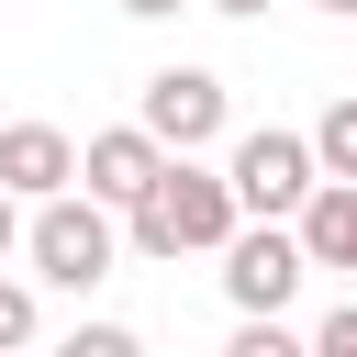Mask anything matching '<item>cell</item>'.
I'll use <instances>...</instances> for the list:
<instances>
[{"mask_svg": "<svg viewBox=\"0 0 357 357\" xmlns=\"http://www.w3.org/2000/svg\"><path fill=\"white\" fill-rule=\"evenodd\" d=\"M223 234H234V190L201 156H167L145 178V201L123 212V245L134 257H223Z\"/></svg>", "mask_w": 357, "mask_h": 357, "instance_id": "cell-1", "label": "cell"}, {"mask_svg": "<svg viewBox=\"0 0 357 357\" xmlns=\"http://www.w3.org/2000/svg\"><path fill=\"white\" fill-rule=\"evenodd\" d=\"M22 257H33L45 290H100V279L123 268V223H112L89 190H56V201L22 212Z\"/></svg>", "mask_w": 357, "mask_h": 357, "instance_id": "cell-2", "label": "cell"}, {"mask_svg": "<svg viewBox=\"0 0 357 357\" xmlns=\"http://www.w3.org/2000/svg\"><path fill=\"white\" fill-rule=\"evenodd\" d=\"M223 190H234V223H290L324 178H312V145H301L290 123H257V134H234Z\"/></svg>", "mask_w": 357, "mask_h": 357, "instance_id": "cell-3", "label": "cell"}, {"mask_svg": "<svg viewBox=\"0 0 357 357\" xmlns=\"http://www.w3.org/2000/svg\"><path fill=\"white\" fill-rule=\"evenodd\" d=\"M301 279H312V268H301L290 223H234V234H223V301H234V324H279Z\"/></svg>", "mask_w": 357, "mask_h": 357, "instance_id": "cell-4", "label": "cell"}, {"mask_svg": "<svg viewBox=\"0 0 357 357\" xmlns=\"http://www.w3.org/2000/svg\"><path fill=\"white\" fill-rule=\"evenodd\" d=\"M134 123L156 134V156H201V145L234 123V100H223V78H212V67H156Z\"/></svg>", "mask_w": 357, "mask_h": 357, "instance_id": "cell-5", "label": "cell"}, {"mask_svg": "<svg viewBox=\"0 0 357 357\" xmlns=\"http://www.w3.org/2000/svg\"><path fill=\"white\" fill-rule=\"evenodd\" d=\"M156 167H167V156H156V134H145V123H100V134L78 145V190H89L100 212H134Z\"/></svg>", "mask_w": 357, "mask_h": 357, "instance_id": "cell-6", "label": "cell"}, {"mask_svg": "<svg viewBox=\"0 0 357 357\" xmlns=\"http://www.w3.org/2000/svg\"><path fill=\"white\" fill-rule=\"evenodd\" d=\"M0 190L33 212L56 190H78V134L67 123H0Z\"/></svg>", "mask_w": 357, "mask_h": 357, "instance_id": "cell-7", "label": "cell"}, {"mask_svg": "<svg viewBox=\"0 0 357 357\" xmlns=\"http://www.w3.org/2000/svg\"><path fill=\"white\" fill-rule=\"evenodd\" d=\"M290 245H301V268H346V279H357V190L324 178V190L290 212Z\"/></svg>", "mask_w": 357, "mask_h": 357, "instance_id": "cell-8", "label": "cell"}, {"mask_svg": "<svg viewBox=\"0 0 357 357\" xmlns=\"http://www.w3.org/2000/svg\"><path fill=\"white\" fill-rule=\"evenodd\" d=\"M301 145H312V178H346V190H357V89L324 100V123H312Z\"/></svg>", "mask_w": 357, "mask_h": 357, "instance_id": "cell-9", "label": "cell"}, {"mask_svg": "<svg viewBox=\"0 0 357 357\" xmlns=\"http://www.w3.org/2000/svg\"><path fill=\"white\" fill-rule=\"evenodd\" d=\"M33 324H45V312H33V290H22V279H0V357H33Z\"/></svg>", "mask_w": 357, "mask_h": 357, "instance_id": "cell-10", "label": "cell"}, {"mask_svg": "<svg viewBox=\"0 0 357 357\" xmlns=\"http://www.w3.org/2000/svg\"><path fill=\"white\" fill-rule=\"evenodd\" d=\"M56 357H145V335H134V324H78Z\"/></svg>", "mask_w": 357, "mask_h": 357, "instance_id": "cell-11", "label": "cell"}, {"mask_svg": "<svg viewBox=\"0 0 357 357\" xmlns=\"http://www.w3.org/2000/svg\"><path fill=\"white\" fill-rule=\"evenodd\" d=\"M301 357H357V301H335V312L301 335Z\"/></svg>", "mask_w": 357, "mask_h": 357, "instance_id": "cell-12", "label": "cell"}, {"mask_svg": "<svg viewBox=\"0 0 357 357\" xmlns=\"http://www.w3.org/2000/svg\"><path fill=\"white\" fill-rule=\"evenodd\" d=\"M223 357H301V335H290V324H234Z\"/></svg>", "mask_w": 357, "mask_h": 357, "instance_id": "cell-13", "label": "cell"}, {"mask_svg": "<svg viewBox=\"0 0 357 357\" xmlns=\"http://www.w3.org/2000/svg\"><path fill=\"white\" fill-rule=\"evenodd\" d=\"M112 11H134V22H167V11H190V0H112Z\"/></svg>", "mask_w": 357, "mask_h": 357, "instance_id": "cell-14", "label": "cell"}, {"mask_svg": "<svg viewBox=\"0 0 357 357\" xmlns=\"http://www.w3.org/2000/svg\"><path fill=\"white\" fill-rule=\"evenodd\" d=\"M11 245H22V201L0 190V257H11Z\"/></svg>", "mask_w": 357, "mask_h": 357, "instance_id": "cell-15", "label": "cell"}, {"mask_svg": "<svg viewBox=\"0 0 357 357\" xmlns=\"http://www.w3.org/2000/svg\"><path fill=\"white\" fill-rule=\"evenodd\" d=\"M201 11H234V22H257V11H268V0H201Z\"/></svg>", "mask_w": 357, "mask_h": 357, "instance_id": "cell-16", "label": "cell"}, {"mask_svg": "<svg viewBox=\"0 0 357 357\" xmlns=\"http://www.w3.org/2000/svg\"><path fill=\"white\" fill-rule=\"evenodd\" d=\"M312 11H335V22H357V0H312Z\"/></svg>", "mask_w": 357, "mask_h": 357, "instance_id": "cell-17", "label": "cell"}]
</instances>
